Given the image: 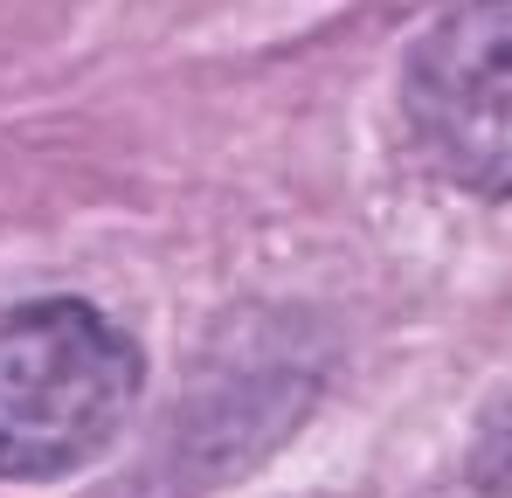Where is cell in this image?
Listing matches in <instances>:
<instances>
[{"instance_id": "cell-2", "label": "cell", "mask_w": 512, "mask_h": 498, "mask_svg": "<svg viewBox=\"0 0 512 498\" xmlns=\"http://www.w3.org/2000/svg\"><path fill=\"white\" fill-rule=\"evenodd\" d=\"M402 104L423 153L457 187L512 194V0L450 7L402 70Z\"/></svg>"}, {"instance_id": "cell-3", "label": "cell", "mask_w": 512, "mask_h": 498, "mask_svg": "<svg viewBox=\"0 0 512 498\" xmlns=\"http://www.w3.org/2000/svg\"><path fill=\"white\" fill-rule=\"evenodd\" d=\"M471 485L492 498H512V402L485 429H478V443H471Z\"/></svg>"}, {"instance_id": "cell-1", "label": "cell", "mask_w": 512, "mask_h": 498, "mask_svg": "<svg viewBox=\"0 0 512 498\" xmlns=\"http://www.w3.org/2000/svg\"><path fill=\"white\" fill-rule=\"evenodd\" d=\"M146 360L84 298H35L0 319V478L49 485L111 450Z\"/></svg>"}]
</instances>
